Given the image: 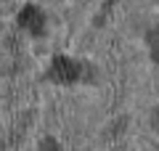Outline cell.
Instances as JSON below:
<instances>
[{
    "label": "cell",
    "instance_id": "1",
    "mask_svg": "<svg viewBox=\"0 0 159 151\" xmlns=\"http://www.w3.org/2000/svg\"><path fill=\"white\" fill-rule=\"evenodd\" d=\"M48 77L56 80V82H74L80 77V64L72 61V58H66V56H56L53 64H51Z\"/></svg>",
    "mask_w": 159,
    "mask_h": 151
},
{
    "label": "cell",
    "instance_id": "2",
    "mask_svg": "<svg viewBox=\"0 0 159 151\" xmlns=\"http://www.w3.org/2000/svg\"><path fill=\"white\" fill-rule=\"evenodd\" d=\"M19 24L32 34H43V29H45V13L40 11L37 6H27L19 13Z\"/></svg>",
    "mask_w": 159,
    "mask_h": 151
},
{
    "label": "cell",
    "instance_id": "3",
    "mask_svg": "<svg viewBox=\"0 0 159 151\" xmlns=\"http://www.w3.org/2000/svg\"><path fill=\"white\" fill-rule=\"evenodd\" d=\"M146 40H148V48H151V56L159 61V29H151L146 34Z\"/></svg>",
    "mask_w": 159,
    "mask_h": 151
},
{
    "label": "cell",
    "instance_id": "4",
    "mask_svg": "<svg viewBox=\"0 0 159 151\" xmlns=\"http://www.w3.org/2000/svg\"><path fill=\"white\" fill-rule=\"evenodd\" d=\"M40 151H61V149H58L56 138H45L43 143H40Z\"/></svg>",
    "mask_w": 159,
    "mask_h": 151
}]
</instances>
